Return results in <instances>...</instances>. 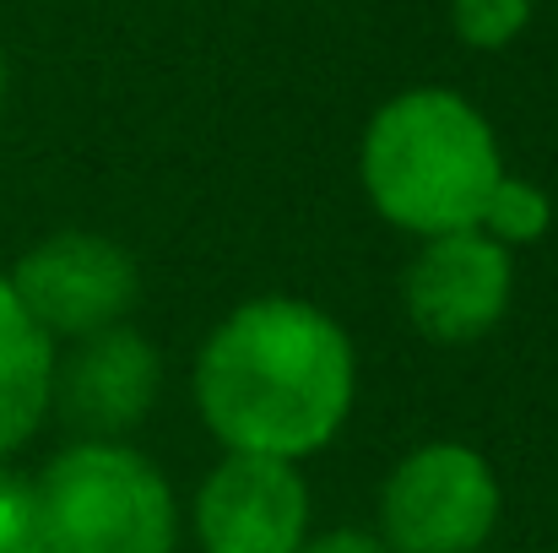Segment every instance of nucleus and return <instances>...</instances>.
Masks as SVG:
<instances>
[{
  "instance_id": "6e6552de",
  "label": "nucleus",
  "mask_w": 558,
  "mask_h": 553,
  "mask_svg": "<svg viewBox=\"0 0 558 553\" xmlns=\"http://www.w3.org/2000/svg\"><path fill=\"white\" fill-rule=\"evenodd\" d=\"M163 390V359L158 348L125 321L98 337L71 342V353L54 359V401L76 440H125L147 423Z\"/></svg>"
},
{
  "instance_id": "9d476101",
  "label": "nucleus",
  "mask_w": 558,
  "mask_h": 553,
  "mask_svg": "<svg viewBox=\"0 0 558 553\" xmlns=\"http://www.w3.org/2000/svg\"><path fill=\"white\" fill-rule=\"evenodd\" d=\"M477 228H483L494 244H505V250L515 255V250L537 244V239L554 228V201H548V190H543V184L521 180V175H499L494 195L483 201Z\"/></svg>"
},
{
  "instance_id": "4468645a",
  "label": "nucleus",
  "mask_w": 558,
  "mask_h": 553,
  "mask_svg": "<svg viewBox=\"0 0 558 553\" xmlns=\"http://www.w3.org/2000/svg\"><path fill=\"white\" fill-rule=\"evenodd\" d=\"M5 82H11V71H5V55H0V104H5Z\"/></svg>"
},
{
  "instance_id": "423d86ee",
  "label": "nucleus",
  "mask_w": 558,
  "mask_h": 553,
  "mask_svg": "<svg viewBox=\"0 0 558 553\" xmlns=\"http://www.w3.org/2000/svg\"><path fill=\"white\" fill-rule=\"evenodd\" d=\"M515 299V255L483 228L434 233L401 272V310L434 348L483 342Z\"/></svg>"
},
{
  "instance_id": "39448f33",
  "label": "nucleus",
  "mask_w": 558,
  "mask_h": 553,
  "mask_svg": "<svg viewBox=\"0 0 558 553\" xmlns=\"http://www.w3.org/2000/svg\"><path fill=\"white\" fill-rule=\"evenodd\" d=\"M5 282L22 299V310L38 321V332L65 348L109 326H125L142 299V272L131 250L87 228H60L38 239L33 250L16 255Z\"/></svg>"
},
{
  "instance_id": "f03ea898",
  "label": "nucleus",
  "mask_w": 558,
  "mask_h": 553,
  "mask_svg": "<svg viewBox=\"0 0 558 553\" xmlns=\"http://www.w3.org/2000/svg\"><path fill=\"white\" fill-rule=\"evenodd\" d=\"M499 175V136L488 115L456 87H407L385 98L359 142V180L369 206L412 239L477 228Z\"/></svg>"
},
{
  "instance_id": "20e7f679",
  "label": "nucleus",
  "mask_w": 558,
  "mask_h": 553,
  "mask_svg": "<svg viewBox=\"0 0 558 553\" xmlns=\"http://www.w3.org/2000/svg\"><path fill=\"white\" fill-rule=\"evenodd\" d=\"M499 516V472L461 440L407 450L379 489V543L390 553H483Z\"/></svg>"
},
{
  "instance_id": "ddd939ff",
  "label": "nucleus",
  "mask_w": 558,
  "mask_h": 553,
  "mask_svg": "<svg viewBox=\"0 0 558 553\" xmlns=\"http://www.w3.org/2000/svg\"><path fill=\"white\" fill-rule=\"evenodd\" d=\"M299 553H390L374 532H359V527H337V532H320V538H304Z\"/></svg>"
},
{
  "instance_id": "f257e3e1",
  "label": "nucleus",
  "mask_w": 558,
  "mask_h": 553,
  "mask_svg": "<svg viewBox=\"0 0 558 553\" xmlns=\"http://www.w3.org/2000/svg\"><path fill=\"white\" fill-rule=\"evenodd\" d=\"M359 396V359L320 304L260 293L228 310L195 353V407L222 450L304 461L326 450Z\"/></svg>"
},
{
  "instance_id": "1a4fd4ad",
  "label": "nucleus",
  "mask_w": 558,
  "mask_h": 553,
  "mask_svg": "<svg viewBox=\"0 0 558 553\" xmlns=\"http://www.w3.org/2000/svg\"><path fill=\"white\" fill-rule=\"evenodd\" d=\"M54 359L60 342L38 332V321L0 277V461L16 456L44 429L54 401Z\"/></svg>"
},
{
  "instance_id": "7ed1b4c3",
  "label": "nucleus",
  "mask_w": 558,
  "mask_h": 553,
  "mask_svg": "<svg viewBox=\"0 0 558 553\" xmlns=\"http://www.w3.org/2000/svg\"><path fill=\"white\" fill-rule=\"evenodd\" d=\"M49 553H174L180 505L169 478L125 440H71L33 478Z\"/></svg>"
},
{
  "instance_id": "9b49d317",
  "label": "nucleus",
  "mask_w": 558,
  "mask_h": 553,
  "mask_svg": "<svg viewBox=\"0 0 558 553\" xmlns=\"http://www.w3.org/2000/svg\"><path fill=\"white\" fill-rule=\"evenodd\" d=\"M532 27V0H450V33L477 49L499 55Z\"/></svg>"
},
{
  "instance_id": "f8f14e48",
  "label": "nucleus",
  "mask_w": 558,
  "mask_h": 553,
  "mask_svg": "<svg viewBox=\"0 0 558 553\" xmlns=\"http://www.w3.org/2000/svg\"><path fill=\"white\" fill-rule=\"evenodd\" d=\"M0 553H49L38 505H33V483L11 472H0Z\"/></svg>"
},
{
  "instance_id": "0eeeda50",
  "label": "nucleus",
  "mask_w": 558,
  "mask_h": 553,
  "mask_svg": "<svg viewBox=\"0 0 558 553\" xmlns=\"http://www.w3.org/2000/svg\"><path fill=\"white\" fill-rule=\"evenodd\" d=\"M190 527L201 553H299L310 538V483L299 461L222 450L195 489Z\"/></svg>"
}]
</instances>
